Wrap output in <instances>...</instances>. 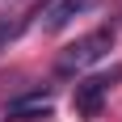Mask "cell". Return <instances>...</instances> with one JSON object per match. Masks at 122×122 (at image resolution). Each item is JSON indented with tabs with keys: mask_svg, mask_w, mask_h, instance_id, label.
I'll use <instances>...</instances> for the list:
<instances>
[{
	"mask_svg": "<svg viewBox=\"0 0 122 122\" xmlns=\"http://www.w3.org/2000/svg\"><path fill=\"white\" fill-rule=\"evenodd\" d=\"M4 118L9 122H38L51 118V93H30V97H17L4 105Z\"/></svg>",
	"mask_w": 122,
	"mask_h": 122,
	"instance_id": "cell-3",
	"label": "cell"
},
{
	"mask_svg": "<svg viewBox=\"0 0 122 122\" xmlns=\"http://www.w3.org/2000/svg\"><path fill=\"white\" fill-rule=\"evenodd\" d=\"M13 38H17V25H0V51H4V46H9V42H13Z\"/></svg>",
	"mask_w": 122,
	"mask_h": 122,
	"instance_id": "cell-5",
	"label": "cell"
},
{
	"mask_svg": "<svg viewBox=\"0 0 122 122\" xmlns=\"http://www.w3.org/2000/svg\"><path fill=\"white\" fill-rule=\"evenodd\" d=\"M114 51V30H93L88 38H80L76 46H67V55L59 59V72H84L93 63H101Z\"/></svg>",
	"mask_w": 122,
	"mask_h": 122,
	"instance_id": "cell-1",
	"label": "cell"
},
{
	"mask_svg": "<svg viewBox=\"0 0 122 122\" xmlns=\"http://www.w3.org/2000/svg\"><path fill=\"white\" fill-rule=\"evenodd\" d=\"M97 4V0H55V4H46V13H42V30H63L67 21H76L80 13H88Z\"/></svg>",
	"mask_w": 122,
	"mask_h": 122,
	"instance_id": "cell-4",
	"label": "cell"
},
{
	"mask_svg": "<svg viewBox=\"0 0 122 122\" xmlns=\"http://www.w3.org/2000/svg\"><path fill=\"white\" fill-rule=\"evenodd\" d=\"M114 80H122V67H110V76H88V80H80L72 93V110L80 114V118H97L101 105H105V97H110Z\"/></svg>",
	"mask_w": 122,
	"mask_h": 122,
	"instance_id": "cell-2",
	"label": "cell"
}]
</instances>
